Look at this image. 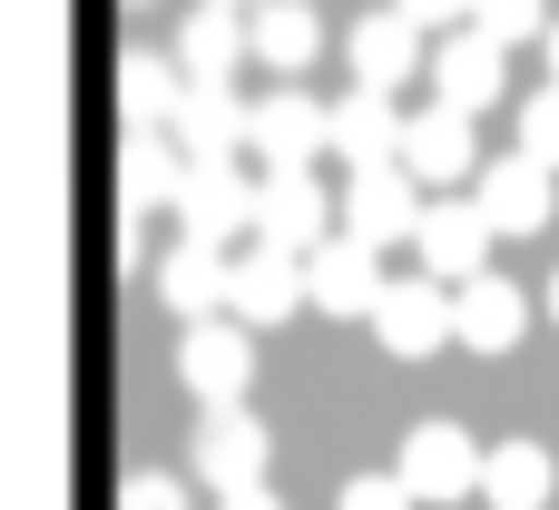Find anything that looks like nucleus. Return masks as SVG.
I'll use <instances>...</instances> for the list:
<instances>
[{"mask_svg": "<svg viewBox=\"0 0 559 510\" xmlns=\"http://www.w3.org/2000/svg\"><path fill=\"white\" fill-rule=\"evenodd\" d=\"M364 324H373V344H383L393 364H432V354L452 344V285L403 275V285H383V305H373Z\"/></svg>", "mask_w": 559, "mask_h": 510, "instance_id": "5", "label": "nucleus"}, {"mask_svg": "<svg viewBox=\"0 0 559 510\" xmlns=\"http://www.w3.org/2000/svg\"><path fill=\"white\" fill-rule=\"evenodd\" d=\"M187 147L167 138V128H128L118 138V197H128V216H147V206H177L187 197Z\"/></svg>", "mask_w": 559, "mask_h": 510, "instance_id": "19", "label": "nucleus"}, {"mask_svg": "<svg viewBox=\"0 0 559 510\" xmlns=\"http://www.w3.org/2000/svg\"><path fill=\"white\" fill-rule=\"evenodd\" d=\"M393 10H413L423 29H472V10H481V0H393Z\"/></svg>", "mask_w": 559, "mask_h": 510, "instance_id": "29", "label": "nucleus"}, {"mask_svg": "<svg viewBox=\"0 0 559 510\" xmlns=\"http://www.w3.org/2000/svg\"><path fill=\"white\" fill-rule=\"evenodd\" d=\"M403 167L423 177V187H472L491 157H481V138H472V108H423L413 128H403Z\"/></svg>", "mask_w": 559, "mask_h": 510, "instance_id": "8", "label": "nucleus"}, {"mask_svg": "<svg viewBox=\"0 0 559 510\" xmlns=\"http://www.w3.org/2000/svg\"><path fill=\"white\" fill-rule=\"evenodd\" d=\"M118 510H187V482H167V472H128V482H118Z\"/></svg>", "mask_w": 559, "mask_h": 510, "instance_id": "28", "label": "nucleus"}, {"mask_svg": "<svg viewBox=\"0 0 559 510\" xmlns=\"http://www.w3.org/2000/svg\"><path fill=\"white\" fill-rule=\"evenodd\" d=\"M226 295H236V256H226V246L177 236V246L157 256V305H167V315L206 324V315H226Z\"/></svg>", "mask_w": 559, "mask_h": 510, "instance_id": "11", "label": "nucleus"}, {"mask_svg": "<svg viewBox=\"0 0 559 510\" xmlns=\"http://www.w3.org/2000/svg\"><path fill=\"white\" fill-rule=\"evenodd\" d=\"M550 324H559V275H550Z\"/></svg>", "mask_w": 559, "mask_h": 510, "instance_id": "32", "label": "nucleus"}, {"mask_svg": "<svg viewBox=\"0 0 559 510\" xmlns=\"http://www.w3.org/2000/svg\"><path fill=\"white\" fill-rule=\"evenodd\" d=\"M255 324H236V315H206V324H187L177 334V383L206 403V413H236L246 403V383H255V344H246Z\"/></svg>", "mask_w": 559, "mask_h": 510, "instance_id": "1", "label": "nucleus"}, {"mask_svg": "<svg viewBox=\"0 0 559 510\" xmlns=\"http://www.w3.org/2000/svg\"><path fill=\"white\" fill-rule=\"evenodd\" d=\"M550 177L559 167H540V157L511 147V157H491V167L472 177V197H481V216H491L501 236H540V226H550Z\"/></svg>", "mask_w": 559, "mask_h": 510, "instance_id": "16", "label": "nucleus"}, {"mask_svg": "<svg viewBox=\"0 0 559 510\" xmlns=\"http://www.w3.org/2000/svg\"><path fill=\"white\" fill-rule=\"evenodd\" d=\"M334 510H413V482H403V472H354Z\"/></svg>", "mask_w": 559, "mask_h": 510, "instance_id": "27", "label": "nucleus"}, {"mask_svg": "<svg viewBox=\"0 0 559 510\" xmlns=\"http://www.w3.org/2000/svg\"><path fill=\"white\" fill-rule=\"evenodd\" d=\"M521 157L559 167V88H531V98H521Z\"/></svg>", "mask_w": 559, "mask_h": 510, "instance_id": "26", "label": "nucleus"}, {"mask_svg": "<svg viewBox=\"0 0 559 510\" xmlns=\"http://www.w3.org/2000/svg\"><path fill=\"white\" fill-rule=\"evenodd\" d=\"M393 472L413 482V501H472V491H481V472H491V452H472V432H462V423H413Z\"/></svg>", "mask_w": 559, "mask_h": 510, "instance_id": "7", "label": "nucleus"}, {"mask_svg": "<svg viewBox=\"0 0 559 510\" xmlns=\"http://www.w3.org/2000/svg\"><path fill=\"white\" fill-rule=\"evenodd\" d=\"M246 29H255V59H265V69H314V49H324L314 0H255Z\"/></svg>", "mask_w": 559, "mask_h": 510, "instance_id": "24", "label": "nucleus"}, {"mask_svg": "<svg viewBox=\"0 0 559 510\" xmlns=\"http://www.w3.org/2000/svg\"><path fill=\"white\" fill-rule=\"evenodd\" d=\"M226 10H236V0H226Z\"/></svg>", "mask_w": 559, "mask_h": 510, "instance_id": "33", "label": "nucleus"}, {"mask_svg": "<svg viewBox=\"0 0 559 510\" xmlns=\"http://www.w3.org/2000/svg\"><path fill=\"white\" fill-rule=\"evenodd\" d=\"M216 510H285V501H275V491L255 482V491H226V501H216Z\"/></svg>", "mask_w": 559, "mask_h": 510, "instance_id": "30", "label": "nucleus"}, {"mask_svg": "<svg viewBox=\"0 0 559 510\" xmlns=\"http://www.w3.org/2000/svg\"><path fill=\"white\" fill-rule=\"evenodd\" d=\"M550 491H559L550 442H491V472H481V501L491 510H550Z\"/></svg>", "mask_w": 559, "mask_h": 510, "instance_id": "23", "label": "nucleus"}, {"mask_svg": "<svg viewBox=\"0 0 559 510\" xmlns=\"http://www.w3.org/2000/svg\"><path fill=\"white\" fill-rule=\"evenodd\" d=\"M187 69H177V49H128L118 59V108H128V128H177V108H187Z\"/></svg>", "mask_w": 559, "mask_h": 510, "instance_id": "21", "label": "nucleus"}, {"mask_svg": "<svg viewBox=\"0 0 559 510\" xmlns=\"http://www.w3.org/2000/svg\"><path fill=\"white\" fill-rule=\"evenodd\" d=\"M403 108L383 98V88H354V98H334V157H344V177L354 167H403Z\"/></svg>", "mask_w": 559, "mask_h": 510, "instance_id": "20", "label": "nucleus"}, {"mask_svg": "<svg viewBox=\"0 0 559 510\" xmlns=\"http://www.w3.org/2000/svg\"><path fill=\"white\" fill-rule=\"evenodd\" d=\"M501 88H511V49L501 39H481V29H462V39H442L432 49V98L442 108H501Z\"/></svg>", "mask_w": 559, "mask_h": 510, "instance_id": "14", "label": "nucleus"}, {"mask_svg": "<svg viewBox=\"0 0 559 510\" xmlns=\"http://www.w3.org/2000/svg\"><path fill=\"white\" fill-rule=\"evenodd\" d=\"M344 49H354V88H383V98H393V88L423 69V20H413V10H364Z\"/></svg>", "mask_w": 559, "mask_h": 510, "instance_id": "17", "label": "nucleus"}, {"mask_svg": "<svg viewBox=\"0 0 559 510\" xmlns=\"http://www.w3.org/2000/svg\"><path fill=\"white\" fill-rule=\"evenodd\" d=\"M265 462H275V432L236 403V413H206V432H197V482L226 501V491H255L265 482Z\"/></svg>", "mask_w": 559, "mask_h": 510, "instance_id": "9", "label": "nucleus"}, {"mask_svg": "<svg viewBox=\"0 0 559 510\" xmlns=\"http://www.w3.org/2000/svg\"><path fill=\"white\" fill-rule=\"evenodd\" d=\"M540 49H550V88H559V20H550V39H540Z\"/></svg>", "mask_w": 559, "mask_h": 510, "instance_id": "31", "label": "nucleus"}, {"mask_svg": "<svg viewBox=\"0 0 559 510\" xmlns=\"http://www.w3.org/2000/svg\"><path fill=\"white\" fill-rule=\"evenodd\" d=\"M167 49H177V69H187V79H236V59L255 49V29H246L226 0H206V10H187V20H177V39H167Z\"/></svg>", "mask_w": 559, "mask_h": 510, "instance_id": "22", "label": "nucleus"}, {"mask_svg": "<svg viewBox=\"0 0 559 510\" xmlns=\"http://www.w3.org/2000/svg\"><path fill=\"white\" fill-rule=\"evenodd\" d=\"M255 187H265V177H246L236 157H197V167H187V197H177V236L236 256V236H255Z\"/></svg>", "mask_w": 559, "mask_h": 510, "instance_id": "2", "label": "nucleus"}, {"mask_svg": "<svg viewBox=\"0 0 559 510\" xmlns=\"http://www.w3.org/2000/svg\"><path fill=\"white\" fill-rule=\"evenodd\" d=\"M491 236H501V226L481 216V197H432L413 256H423L432 285H472V275H491Z\"/></svg>", "mask_w": 559, "mask_h": 510, "instance_id": "6", "label": "nucleus"}, {"mask_svg": "<svg viewBox=\"0 0 559 510\" xmlns=\"http://www.w3.org/2000/svg\"><path fill=\"white\" fill-rule=\"evenodd\" d=\"M305 295H314V315H373L383 305V256L364 236H324L305 256Z\"/></svg>", "mask_w": 559, "mask_h": 510, "instance_id": "12", "label": "nucleus"}, {"mask_svg": "<svg viewBox=\"0 0 559 510\" xmlns=\"http://www.w3.org/2000/svg\"><path fill=\"white\" fill-rule=\"evenodd\" d=\"M423 216H432V197H423L413 167H354V177H344V236H364L373 256H383V246H413Z\"/></svg>", "mask_w": 559, "mask_h": 510, "instance_id": "3", "label": "nucleus"}, {"mask_svg": "<svg viewBox=\"0 0 559 510\" xmlns=\"http://www.w3.org/2000/svg\"><path fill=\"white\" fill-rule=\"evenodd\" d=\"M324 147H334V108L324 98H305V88L255 98V157H265V177L275 167H314Z\"/></svg>", "mask_w": 559, "mask_h": 510, "instance_id": "10", "label": "nucleus"}, {"mask_svg": "<svg viewBox=\"0 0 559 510\" xmlns=\"http://www.w3.org/2000/svg\"><path fill=\"white\" fill-rule=\"evenodd\" d=\"M531 334V295L511 285V275H472V285H452V344H472V354H511Z\"/></svg>", "mask_w": 559, "mask_h": 510, "instance_id": "15", "label": "nucleus"}, {"mask_svg": "<svg viewBox=\"0 0 559 510\" xmlns=\"http://www.w3.org/2000/svg\"><path fill=\"white\" fill-rule=\"evenodd\" d=\"M334 216H344V197H324V187H314V167H275V177L255 187V246L314 256L324 236H344Z\"/></svg>", "mask_w": 559, "mask_h": 510, "instance_id": "4", "label": "nucleus"}, {"mask_svg": "<svg viewBox=\"0 0 559 510\" xmlns=\"http://www.w3.org/2000/svg\"><path fill=\"white\" fill-rule=\"evenodd\" d=\"M472 29H481V39H501V49L550 39V0H481V10H472Z\"/></svg>", "mask_w": 559, "mask_h": 510, "instance_id": "25", "label": "nucleus"}, {"mask_svg": "<svg viewBox=\"0 0 559 510\" xmlns=\"http://www.w3.org/2000/svg\"><path fill=\"white\" fill-rule=\"evenodd\" d=\"M295 305H314L305 295V256H285V246H236V295H226V315L236 324H285Z\"/></svg>", "mask_w": 559, "mask_h": 510, "instance_id": "13", "label": "nucleus"}, {"mask_svg": "<svg viewBox=\"0 0 559 510\" xmlns=\"http://www.w3.org/2000/svg\"><path fill=\"white\" fill-rule=\"evenodd\" d=\"M167 138H177L187 157H236V147H255V108L236 98V79H197Z\"/></svg>", "mask_w": 559, "mask_h": 510, "instance_id": "18", "label": "nucleus"}]
</instances>
